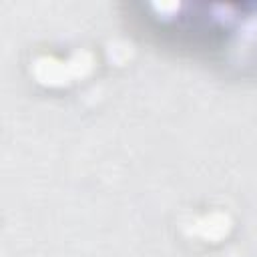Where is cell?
Wrapping results in <instances>:
<instances>
[{
	"instance_id": "cell-1",
	"label": "cell",
	"mask_w": 257,
	"mask_h": 257,
	"mask_svg": "<svg viewBox=\"0 0 257 257\" xmlns=\"http://www.w3.org/2000/svg\"><path fill=\"white\" fill-rule=\"evenodd\" d=\"M147 28L183 50L237 68L257 66V4L163 2L141 6Z\"/></svg>"
}]
</instances>
